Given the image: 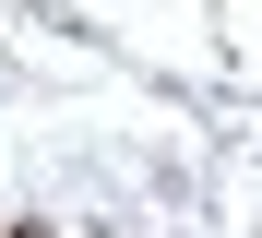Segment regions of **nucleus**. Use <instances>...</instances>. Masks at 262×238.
Listing matches in <instances>:
<instances>
[{"label":"nucleus","instance_id":"f257e3e1","mask_svg":"<svg viewBox=\"0 0 262 238\" xmlns=\"http://www.w3.org/2000/svg\"><path fill=\"white\" fill-rule=\"evenodd\" d=\"M0 238H48V226H0Z\"/></svg>","mask_w":262,"mask_h":238}]
</instances>
